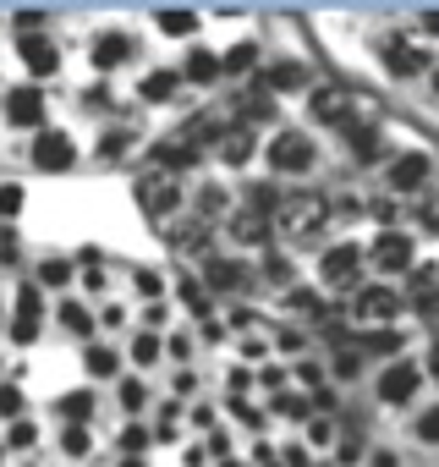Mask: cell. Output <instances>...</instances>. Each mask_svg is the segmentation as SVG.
Returning <instances> with one entry per match:
<instances>
[{"label":"cell","instance_id":"cell-1","mask_svg":"<svg viewBox=\"0 0 439 467\" xmlns=\"http://www.w3.org/2000/svg\"><path fill=\"white\" fill-rule=\"evenodd\" d=\"M324 220H330V198H324V192H286V198L275 203V225L286 231L291 243L324 231Z\"/></svg>","mask_w":439,"mask_h":467},{"label":"cell","instance_id":"cell-2","mask_svg":"<svg viewBox=\"0 0 439 467\" xmlns=\"http://www.w3.org/2000/svg\"><path fill=\"white\" fill-rule=\"evenodd\" d=\"M132 192H138V203H143V214H148V220H165L170 209H181V187H176V176H170V171H143Z\"/></svg>","mask_w":439,"mask_h":467},{"label":"cell","instance_id":"cell-3","mask_svg":"<svg viewBox=\"0 0 439 467\" xmlns=\"http://www.w3.org/2000/svg\"><path fill=\"white\" fill-rule=\"evenodd\" d=\"M401 314H406V297H395L390 286H368V292L352 297V319L357 325H395Z\"/></svg>","mask_w":439,"mask_h":467},{"label":"cell","instance_id":"cell-4","mask_svg":"<svg viewBox=\"0 0 439 467\" xmlns=\"http://www.w3.org/2000/svg\"><path fill=\"white\" fill-rule=\"evenodd\" d=\"M308 110H313V121L346 127V121H352V110H357V99H352V88H341V83H319V88L308 94Z\"/></svg>","mask_w":439,"mask_h":467},{"label":"cell","instance_id":"cell-5","mask_svg":"<svg viewBox=\"0 0 439 467\" xmlns=\"http://www.w3.org/2000/svg\"><path fill=\"white\" fill-rule=\"evenodd\" d=\"M313 160H319V149L308 143V132H281V138L270 143V165L286 171V176H302Z\"/></svg>","mask_w":439,"mask_h":467},{"label":"cell","instance_id":"cell-6","mask_svg":"<svg viewBox=\"0 0 439 467\" xmlns=\"http://www.w3.org/2000/svg\"><path fill=\"white\" fill-rule=\"evenodd\" d=\"M373 270H384V275H395V270H412V237L406 231H384V237L373 243Z\"/></svg>","mask_w":439,"mask_h":467},{"label":"cell","instance_id":"cell-7","mask_svg":"<svg viewBox=\"0 0 439 467\" xmlns=\"http://www.w3.org/2000/svg\"><path fill=\"white\" fill-rule=\"evenodd\" d=\"M6 121L12 127H45V88H12L6 94Z\"/></svg>","mask_w":439,"mask_h":467},{"label":"cell","instance_id":"cell-8","mask_svg":"<svg viewBox=\"0 0 439 467\" xmlns=\"http://www.w3.org/2000/svg\"><path fill=\"white\" fill-rule=\"evenodd\" d=\"M72 160H77V149H72L66 132H39V138H34V165H45V171H72Z\"/></svg>","mask_w":439,"mask_h":467},{"label":"cell","instance_id":"cell-9","mask_svg":"<svg viewBox=\"0 0 439 467\" xmlns=\"http://www.w3.org/2000/svg\"><path fill=\"white\" fill-rule=\"evenodd\" d=\"M357 270H362V254H357L352 243H341V248H330V254L319 259V275H324L330 286H352Z\"/></svg>","mask_w":439,"mask_h":467},{"label":"cell","instance_id":"cell-10","mask_svg":"<svg viewBox=\"0 0 439 467\" xmlns=\"http://www.w3.org/2000/svg\"><path fill=\"white\" fill-rule=\"evenodd\" d=\"M264 203H270V198H264V192H253V203L231 214V237H237V243H264V231H270Z\"/></svg>","mask_w":439,"mask_h":467},{"label":"cell","instance_id":"cell-11","mask_svg":"<svg viewBox=\"0 0 439 467\" xmlns=\"http://www.w3.org/2000/svg\"><path fill=\"white\" fill-rule=\"evenodd\" d=\"M308 78H313V72H308L302 61H275L259 83H264V94H297V88H308Z\"/></svg>","mask_w":439,"mask_h":467},{"label":"cell","instance_id":"cell-12","mask_svg":"<svg viewBox=\"0 0 439 467\" xmlns=\"http://www.w3.org/2000/svg\"><path fill=\"white\" fill-rule=\"evenodd\" d=\"M412 390H417V368L412 363H395V368L379 374V401L401 407V401H412Z\"/></svg>","mask_w":439,"mask_h":467},{"label":"cell","instance_id":"cell-13","mask_svg":"<svg viewBox=\"0 0 439 467\" xmlns=\"http://www.w3.org/2000/svg\"><path fill=\"white\" fill-rule=\"evenodd\" d=\"M428 182V154H401L395 165H390V187L395 192H417Z\"/></svg>","mask_w":439,"mask_h":467},{"label":"cell","instance_id":"cell-14","mask_svg":"<svg viewBox=\"0 0 439 467\" xmlns=\"http://www.w3.org/2000/svg\"><path fill=\"white\" fill-rule=\"evenodd\" d=\"M39 336V292L28 286V292H17V319H12V341H34Z\"/></svg>","mask_w":439,"mask_h":467},{"label":"cell","instance_id":"cell-15","mask_svg":"<svg viewBox=\"0 0 439 467\" xmlns=\"http://www.w3.org/2000/svg\"><path fill=\"white\" fill-rule=\"evenodd\" d=\"M253 154V132H248V121H237L231 132H220V160L226 165H242Z\"/></svg>","mask_w":439,"mask_h":467},{"label":"cell","instance_id":"cell-16","mask_svg":"<svg viewBox=\"0 0 439 467\" xmlns=\"http://www.w3.org/2000/svg\"><path fill=\"white\" fill-rule=\"evenodd\" d=\"M127 56H132V34H105V39L94 45V67H105V72L121 67Z\"/></svg>","mask_w":439,"mask_h":467},{"label":"cell","instance_id":"cell-17","mask_svg":"<svg viewBox=\"0 0 439 467\" xmlns=\"http://www.w3.org/2000/svg\"><path fill=\"white\" fill-rule=\"evenodd\" d=\"M23 61H28L34 78H50V72H56V50H50L45 39H34V34H23Z\"/></svg>","mask_w":439,"mask_h":467},{"label":"cell","instance_id":"cell-18","mask_svg":"<svg viewBox=\"0 0 439 467\" xmlns=\"http://www.w3.org/2000/svg\"><path fill=\"white\" fill-rule=\"evenodd\" d=\"M390 72L395 78H417V72H428V56L412 50V45H390Z\"/></svg>","mask_w":439,"mask_h":467},{"label":"cell","instance_id":"cell-19","mask_svg":"<svg viewBox=\"0 0 439 467\" xmlns=\"http://www.w3.org/2000/svg\"><path fill=\"white\" fill-rule=\"evenodd\" d=\"M242 281H248V270L231 265V259H214V265H209V286H220V292H231V286H242Z\"/></svg>","mask_w":439,"mask_h":467},{"label":"cell","instance_id":"cell-20","mask_svg":"<svg viewBox=\"0 0 439 467\" xmlns=\"http://www.w3.org/2000/svg\"><path fill=\"white\" fill-rule=\"evenodd\" d=\"M253 67H259V50H253V45H237L226 61H220V78H242V72H253Z\"/></svg>","mask_w":439,"mask_h":467},{"label":"cell","instance_id":"cell-21","mask_svg":"<svg viewBox=\"0 0 439 467\" xmlns=\"http://www.w3.org/2000/svg\"><path fill=\"white\" fill-rule=\"evenodd\" d=\"M187 78H192V83H214V78H220V61H214L209 50H192V56H187Z\"/></svg>","mask_w":439,"mask_h":467},{"label":"cell","instance_id":"cell-22","mask_svg":"<svg viewBox=\"0 0 439 467\" xmlns=\"http://www.w3.org/2000/svg\"><path fill=\"white\" fill-rule=\"evenodd\" d=\"M170 94H176V78H170V72H148V78H143V99H148V105H159V99H170Z\"/></svg>","mask_w":439,"mask_h":467},{"label":"cell","instance_id":"cell-23","mask_svg":"<svg viewBox=\"0 0 439 467\" xmlns=\"http://www.w3.org/2000/svg\"><path fill=\"white\" fill-rule=\"evenodd\" d=\"M88 374L110 379V374H116V352H110V347H88Z\"/></svg>","mask_w":439,"mask_h":467},{"label":"cell","instance_id":"cell-24","mask_svg":"<svg viewBox=\"0 0 439 467\" xmlns=\"http://www.w3.org/2000/svg\"><path fill=\"white\" fill-rule=\"evenodd\" d=\"M61 412H66V418H88V412H94V396H88V390H72V396H61Z\"/></svg>","mask_w":439,"mask_h":467},{"label":"cell","instance_id":"cell-25","mask_svg":"<svg viewBox=\"0 0 439 467\" xmlns=\"http://www.w3.org/2000/svg\"><path fill=\"white\" fill-rule=\"evenodd\" d=\"M192 23H198L192 12H159V28L165 34H192Z\"/></svg>","mask_w":439,"mask_h":467},{"label":"cell","instance_id":"cell-26","mask_svg":"<svg viewBox=\"0 0 439 467\" xmlns=\"http://www.w3.org/2000/svg\"><path fill=\"white\" fill-rule=\"evenodd\" d=\"M417 440H423V445H439V407H428V412L417 418Z\"/></svg>","mask_w":439,"mask_h":467},{"label":"cell","instance_id":"cell-27","mask_svg":"<svg viewBox=\"0 0 439 467\" xmlns=\"http://www.w3.org/2000/svg\"><path fill=\"white\" fill-rule=\"evenodd\" d=\"M181 297H187V308H192V314H209V297H203V286H198V281H181Z\"/></svg>","mask_w":439,"mask_h":467},{"label":"cell","instance_id":"cell-28","mask_svg":"<svg viewBox=\"0 0 439 467\" xmlns=\"http://www.w3.org/2000/svg\"><path fill=\"white\" fill-rule=\"evenodd\" d=\"M61 319H66V330H77V336H88V325H94L77 303H66V308H61Z\"/></svg>","mask_w":439,"mask_h":467},{"label":"cell","instance_id":"cell-29","mask_svg":"<svg viewBox=\"0 0 439 467\" xmlns=\"http://www.w3.org/2000/svg\"><path fill=\"white\" fill-rule=\"evenodd\" d=\"M401 347V336H390V330H373L368 341H362V352H395Z\"/></svg>","mask_w":439,"mask_h":467},{"label":"cell","instance_id":"cell-30","mask_svg":"<svg viewBox=\"0 0 439 467\" xmlns=\"http://www.w3.org/2000/svg\"><path fill=\"white\" fill-rule=\"evenodd\" d=\"M132 358H138V363H154V358H159V341H154V336H138V341H132Z\"/></svg>","mask_w":439,"mask_h":467},{"label":"cell","instance_id":"cell-31","mask_svg":"<svg viewBox=\"0 0 439 467\" xmlns=\"http://www.w3.org/2000/svg\"><path fill=\"white\" fill-rule=\"evenodd\" d=\"M0 412H6V418H17V412H23V390H17V385L0 390Z\"/></svg>","mask_w":439,"mask_h":467},{"label":"cell","instance_id":"cell-32","mask_svg":"<svg viewBox=\"0 0 439 467\" xmlns=\"http://www.w3.org/2000/svg\"><path fill=\"white\" fill-rule=\"evenodd\" d=\"M61 445H66V456H83V451H88V434H83V429H77V423H72V429H66V440H61Z\"/></svg>","mask_w":439,"mask_h":467},{"label":"cell","instance_id":"cell-33","mask_svg":"<svg viewBox=\"0 0 439 467\" xmlns=\"http://www.w3.org/2000/svg\"><path fill=\"white\" fill-rule=\"evenodd\" d=\"M66 275H72V270H66V265H61V259H50V265H45V270H39V281H50V286H61V281H66Z\"/></svg>","mask_w":439,"mask_h":467},{"label":"cell","instance_id":"cell-34","mask_svg":"<svg viewBox=\"0 0 439 467\" xmlns=\"http://www.w3.org/2000/svg\"><path fill=\"white\" fill-rule=\"evenodd\" d=\"M357 363H362L357 352H335V374H341V379H352V374H357Z\"/></svg>","mask_w":439,"mask_h":467},{"label":"cell","instance_id":"cell-35","mask_svg":"<svg viewBox=\"0 0 439 467\" xmlns=\"http://www.w3.org/2000/svg\"><path fill=\"white\" fill-rule=\"evenodd\" d=\"M143 445H148V434H143V429H127V434H121V451H127V456H138Z\"/></svg>","mask_w":439,"mask_h":467},{"label":"cell","instance_id":"cell-36","mask_svg":"<svg viewBox=\"0 0 439 467\" xmlns=\"http://www.w3.org/2000/svg\"><path fill=\"white\" fill-rule=\"evenodd\" d=\"M138 292H143V297H159V275H154V270H138Z\"/></svg>","mask_w":439,"mask_h":467},{"label":"cell","instance_id":"cell-37","mask_svg":"<svg viewBox=\"0 0 439 467\" xmlns=\"http://www.w3.org/2000/svg\"><path fill=\"white\" fill-rule=\"evenodd\" d=\"M121 407L138 412V407H143V385H121Z\"/></svg>","mask_w":439,"mask_h":467},{"label":"cell","instance_id":"cell-38","mask_svg":"<svg viewBox=\"0 0 439 467\" xmlns=\"http://www.w3.org/2000/svg\"><path fill=\"white\" fill-rule=\"evenodd\" d=\"M308 434L324 445V440H335V423H330V418H313V423H308Z\"/></svg>","mask_w":439,"mask_h":467},{"label":"cell","instance_id":"cell-39","mask_svg":"<svg viewBox=\"0 0 439 467\" xmlns=\"http://www.w3.org/2000/svg\"><path fill=\"white\" fill-rule=\"evenodd\" d=\"M12 445L28 451V445H34V423H12Z\"/></svg>","mask_w":439,"mask_h":467},{"label":"cell","instance_id":"cell-40","mask_svg":"<svg viewBox=\"0 0 439 467\" xmlns=\"http://www.w3.org/2000/svg\"><path fill=\"white\" fill-rule=\"evenodd\" d=\"M423 225H428L434 237H439V198H428V203H423Z\"/></svg>","mask_w":439,"mask_h":467},{"label":"cell","instance_id":"cell-41","mask_svg":"<svg viewBox=\"0 0 439 467\" xmlns=\"http://www.w3.org/2000/svg\"><path fill=\"white\" fill-rule=\"evenodd\" d=\"M428 374H439V341L428 347Z\"/></svg>","mask_w":439,"mask_h":467},{"label":"cell","instance_id":"cell-42","mask_svg":"<svg viewBox=\"0 0 439 467\" xmlns=\"http://www.w3.org/2000/svg\"><path fill=\"white\" fill-rule=\"evenodd\" d=\"M423 28H428V34H439V12H428V17H423Z\"/></svg>","mask_w":439,"mask_h":467},{"label":"cell","instance_id":"cell-43","mask_svg":"<svg viewBox=\"0 0 439 467\" xmlns=\"http://www.w3.org/2000/svg\"><path fill=\"white\" fill-rule=\"evenodd\" d=\"M423 314H439V297H423Z\"/></svg>","mask_w":439,"mask_h":467},{"label":"cell","instance_id":"cell-44","mask_svg":"<svg viewBox=\"0 0 439 467\" xmlns=\"http://www.w3.org/2000/svg\"><path fill=\"white\" fill-rule=\"evenodd\" d=\"M121 467H143V462H138V456H127V462H121Z\"/></svg>","mask_w":439,"mask_h":467}]
</instances>
